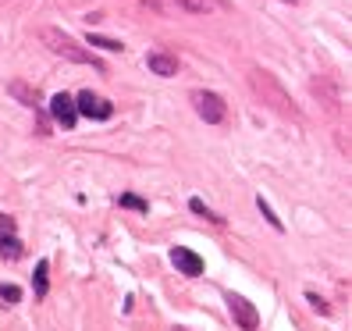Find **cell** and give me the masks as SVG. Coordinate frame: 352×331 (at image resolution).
I'll use <instances>...</instances> for the list:
<instances>
[{
	"mask_svg": "<svg viewBox=\"0 0 352 331\" xmlns=\"http://www.w3.org/2000/svg\"><path fill=\"white\" fill-rule=\"evenodd\" d=\"M50 114H54V121H60L65 129H75V121H78L75 100H72L68 93H57V96L50 100Z\"/></svg>",
	"mask_w": 352,
	"mask_h": 331,
	"instance_id": "cell-6",
	"label": "cell"
},
{
	"mask_svg": "<svg viewBox=\"0 0 352 331\" xmlns=\"http://www.w3.org/2000/svg\"><path fill=\"white\" fill-rule=\"evenodd\" d=\"M75 111L86 114V118H93V121H107V118L114 114V103L103 100V96H93V93L86 89V93L75 96Z\"/></svg>",
	"mask_w": 352,
	"mask_h": 331,
	"instance_id": "cell-4",
	"label": "cell"
},
{
	"mask_svg": "<svg viewBox=\"0 0 352 331\" xmlns=\"http://www.w3.org/2000/svg\"><path fill=\"white\" fill-rule=\"evenodd\" d=\"M47 271H50V264H47V260H39V264H36V278H32L36 296H47Z\"/></svg>",
	"mask_w": 352,
	"mask_h": 331,
	"instance_id": "cell-12",
	"label": "cell"
},
{
	"mask_svg": "<svg viewBox=\"0 0 352 331\" xmlns=\"http://www.w3.org/2000/svg\"><path fill=\"white\" fill-rule=\"evenodd\" d=\"M39 39H43V43L50 47V54L72 61V65H93V68H103L100 61L86 50V47H78L68 32H60V29H54V25H43V29H39Z\"/></svg>",
	"mask_w": 352,
	"mask_h": 331,
	"instance_id": "cell-2",
	"label": "cell"
},
{
	"mask_svg": "<svg viewBox=\"0 0 352 331\" xmlns=\"http://www.w3.org/2000/svg\"><path fill=\"white\" fill-rule=\"evenodd\" d=\"M309 303H314V310H320V314H327V303H324L320 296H314V292H309Z\"/></svg>",
	"mask_w": 352,
	"mask_h": 331,
	"instance_id": "cell-19",
	"label": "cell"
},
{
	"mask_svg": "<svg viewBox=\"0 0 352 331\" xmlns=\"http://www.w3.org/2000/svg\"><path fill=\"white\" fill-rule=\"evenodd\" d=\"M175 331H185V328H175Z\"/></svg>",
	"mask_w": 352,
	"mask_h": 331,
	"instance_id": "cell-21",
	"label": "cell"
},
{
	"mask_svg": "<svg viewBox=\"0 0 352 331\" xmlns=\"http://www.w3.org/2000/svg\"><path fill=\"white\" fill-rule=\"evenodd\" d=\"M189 100H192L196 114H199L203 121H210V125H221V121H224V114H228L224 100H221L217 93H210V89H196Z\"/></svg>",
	"mask_w": 352,
	"mask_h": 331,
	"instance_id": "cell-3",
	"label": "cell"
},
{
	"mask_svg": "<svg viewBox=\"0 0 352 331\" xmlns=\"http://www.w3.org/2000/svg\"><path fill=\"white\" fill-rule=\"evenodd\" d=\"M146 65H150V72H153V75H164V78L178 75V61H175L171 54H160V50H153V54L146 57Z\"/></svg>",
	"mask_w": 352,
	"mask_h": 331,
	"instance_id": "cell-9",
	"label": "cell"
},
{
	"mask_svg": "<svg viewBox=\"0 0 352 331\" xmlns=\"http://www.w3.org/2000/svg\"><path fill=\"white\" fill-rule=\"evenodd\" d=\"M285 4H299V0H285Z\"/></svg>",
	"mask_w": 352,
	"mask_h": 331,
	"instance_id": "cell-20",
	"label": "cell"
},
{
	"mask_svg": "<svg viewBox=\"0 0 352 331\" xmlns=\"http://www.w3.org/2000/svg\"><path fill=\"white\" fill-rule=\"evenodd\" d=\"M0 257H4V260H18V257H22V242H18L14 235H0Z\"/></svg>",
	"mask_w": 352,
	"mask_h": 331,
	"instance_id": "cell-11",
	"label": "cell"
},
{
	"mask_svg": "<svg viewBox=\"0 0 352 331\" xmlns=\"http://www.w3.org/2000/svg\"><path fill=\"white\" fill-rule=\"evenodd\" d=\"M0 235H14V221L11 217H0Z\"/></svg>",
	"mask_w": 352,
	"mask_h": 331,
	"instance_id": "cell-18",
	"label": "cell"
},
{
	"mask_svg": "<svg viewBox=\"0 0 352 331\" xmlns=\"http://www.w3.org/2000/svg\"><path fill=\"white\" fill-rule=\"evenodd\" d=\"M228 306H232V317H235V324L242 328V331H256V324H260V314H256V306L245 299V296H228Z\"/></svg>",
	"mask_w": 352,
	"mask_h": 331,
	"instance_id": "cell-5",
	"label": "cell"
},
{
	"mask_svg": "<svg viewBox=\"0 0 352 331\" xmlns=\"http://www.w3.org/2000/svg\"><path fill=\"white\" fill-rule=\"evenodd\" d=\"M189 206H192V211H196V214H206V217H210V221H217V224L224 221V217H217V214H210V211H206V203H203V200H192Z\"/></svg>",
	"mask_w": 352,
	"mask_h": 331,
	"instance_id": "cell-16",
	"label": "cell"
},
{
	"mask_svg": "<svg viewBox=\"0 0 352 331\" xmlns=\"http://www.w3.org/2000/svg\"><path fill=\"white\" fill-rule=\"evenodd\" d=\"M256 203H260V211H263V217H267V221H271V224H274V228H278V232H281V221H278V217H274V211H271V206H267V203H263V196H260V200H256Z\"/></svg>",
	"mask_w": 352,
	"mask_h": 331,
	"instance_id": "cell-17",
	"label": "cell"
},
{
	"mask_svg": "<svg viewBox=\"0 0 352 331\" xmlns=\"http://www.w3.org/2000/svg\"><path fill=\"white\" fill-rule=\"evenodd\" d=\"M0 296H4L8 303H18V299H22V288H18V285H0Z\"/></svg>",
	"mask_w": 352,
	"mask_h": 331,
	"instance_id": "cell-14",
	"label": "cell"
},
{
	"mask_svg": "<svg viewBox=\"0 0 352 331\" xmlns=\"http://www.w3.org/2000/svg\"><path fill=\"white\" fill-rule=\"evenodd\" d=\"M171 264L178 267L182 275H189V278L203 275V260H199L192 250H185V246H175V250H171Z\"/></svg>",
	"mask_w": 352,
	"mask_h": 331,
	"instance_id": "cell-7",
	"label": "cell"
},
{
	"mask_svg": "<svg viewBox=\"0 0 352 331\" xmlns=\"http://www.w3.org/2000/svg\"><path fill=\"white\" fill-rule=\"evenodd\" d=\"M121 206H132V211H150V203L139 200V196H121Z\"/></svg>",
	"mask_w": 352,
	"mask_h": 331,
	"instance_id": "cell-15",
	"label": "cell"
},
{
	"mask_svg": "<svg viewBox=\"0 0 352 331\" xmlns=\"http://www.w3.org/2000/svg\"><path fill=\"white\" fill-rule=\"evenodd\" d=\"M250 89L267 103L271 111H278L281 118H292V121H302V114H299V107L292 103V96H288L281 86H278V78L271 75V72H263V68H253L250 72Z\"/></svg>",
	"mask_w": 352,
	"mask_h": 331,
	"instance_id": "cell-1",
	"label": "cell"
},
{
	"mask_svg": "<svg viewBox=\"0 0 352 331\" xmlns=\"http://www.w3.org/2000/svg\"><path fill=\"white\" fill-rule=\"evenodd\" d=\"M171 4H178L182 11H192V14H210L217 8V0H171Z\"/></svg>",
	"mask_w": 352,
	"mask_h": 331,
	"instance_id": "cell-10",
	"label": "cell"
},
{
	"mask_svg": "<svg viewBox=\"0 0 352 331\" xmlns=\"http://www.w3.org/2000/svg\"><path fill=\"white\" fill-rule=\"evenodd\" d=\"M86 43H89V47H100V50H111V54L125 50V47L118 43V39H107V36H93V32H89V39H86Z\"/></svg>",
	"mask_w": 352,
	"mask_h": 331,
	"instance_id": "cell-13",
	"label": "cell"
},
{
	"mask_svg": "<svg viewBox=\"0 0 352 331\" xmlns=\"http://www.w3.org/2000/svg\"><path fill=\"white\" fill-rule=\"evenodd\" d=\"M8 93H11L18 103H25V107H39V89L29 86V82H22V78H11V82H8Z\"/></svg>",
	"mask_w": 352,
	"mask_h": 331,
	"instance_id": "cell-8",
	"label": "cell"
}]
</instances>
